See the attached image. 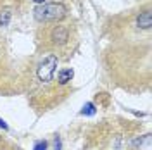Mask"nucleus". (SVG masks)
Listing matches in <instances>:
<instances>
[{
  "mask_svg": "<svg viewBox=\"0 0 152 150\" xmlns=\"http://www.w3.org/2000/svg\"><path fill=\"white\" fill-rule=\"evenodd\" d=\"M33 16L38 23H48V21H59L66 16V7L62 4H42L37 5L33 10Z\"/></svg>",
  "mask_w": 152,
  "mask_h": 150,
  "instance_id": "nucleus-1",
  "label": "nucleus"
},
{
  "mask_svg": "<svg viewBox=\"0 0 152 150\" xmlns=\"http://www.w3.org/2000/svg\"><path fill=\"white\" fill-rule=\"evenodd\" d=\"M56 69H57V57L54 55V54H50V55L45 57V59L40 62V66H38V69H37L38 79H40L42 83H48V81H52Z\"/></svg>",
  "mask_w": 152,
  "mask_h": 150,
  "instance_id": "nucleus-2",
  "label": "nucleus"
},
{
  "mask_svg": "<svg viewBox=\"0 0 152 150\" xmlns=\"http://www.w3.org/2000/svg\"><path fill=\"white\" fill-rule=\"evenodd\" d=\"M67 40H69V29L66 26H57V28H54V31H52V42L56 45H64Z\"/></svg>",
  "mask_w": 152,
  "mask_h": 150,
  "instance_id": "nucleus-3",
  "label": "nucleus"
},
{
  "mask_svg": "<svg viewBox=\"0 0 152 150\" xmlns=\"http://www.w3.org/2000/svg\"><path fill=\"white\" fill-rule=\"evenodd\" d=\"M137 26H138L140 29H151V26H152V14H151V10L140 12V16L137 17Z\"/></svg>",
  "mask_w": 152,
  "mask_h": 150,
  "instance_id": "nucleus-4",
  "label": "nucleus"
},
{
  "mask_svg": "<svg viewBox=\"0 0 152 150\" xmlns=\"http://www.w3.org/2000/svg\"><path fill=\"white\" fill-rule=\"evenodd\" d=\"M73 76H75V71L73 69H62L57 74V81H59V84H67L73 79Z\"/></svg>",
  "mask_w": 152,
  "mask_h": 150,
  "instance_id": "nucleus-5",
  "label": "nucleus"
},
{
  "mask_svg": "<svg viewBox=\"0 0 152 150\" xmlns=\"http://www.w3.org/2000/svg\"><path fill=\"white\" fill-rule=\"evenodd\" d=\"M97 112V109H95V103L94 102H88L83 105V109L80 111V114L81 116H94V114Z\"/></svg>",
  "mask_w": 152,
  "mask_h": 150,
  "instance_id": "nucleus-6",
  "label": "nucleus"
},
{
  "mask_svg": "<svg viewBox=\"0 0 152 150\" xmlns=\"http://www.w3.org/2000/svg\"><path fill=\"white\" fill-rule=\"evenodd\" d=\"M10 17H12V12H10L9 9L2 10V12H0V28L7 26V24H9V21H10Z\"/></svg>",
  "mask_w": 152,
  "mask_h": 150,
  "instance_id": "nucleus-7",
  "label": "nucleus"
},
{
  "mask_svg": "<svg viewBox=\"0 0 152 150\" xmlns=\"http://www.w3.org/2000/svg\"><path fill=\"white\" fill-rule=\"evenodd\" d=\"M149 140H151V135L147 133V135H143V136H140V138H135V140H132V147L138 149V147H142V145H145V143H149Z\"/></svg>",
  "mask_w": 152,
  "mask_h": 150,
  "instance_id": "nucleus-8",
  "label": "nucleus"
},
{
  "mask_svg": "<svg viewBox=\"0 0 152 150\" xmlns=\"http://www.w3.org/2000/svg\"><path fill=\"white\" fill-rule=\"evenodd\" d=\"M47 147H48V143L45 140H38V141H35L33 150H47Z\"/></svg>",
  "mask_w": 152,
  "mask_h": 150,
  "instance_id": "nucleus-9",
  "label": "nucleus"
},
{
  "mask_svg": "<svg viewBox=\"0 0 152 150\" xmlns=\"http://www.w3.org/2000/svg\"><path fill=\"white\" fill-rule=\"evenodd\" d=\"M62 149V141H61V138L57 136L56 140H54V150H61Z\"/></svg>",
  "mask_w": 152,
  "mask_h": 150,
  "instance_id": "nucleus-10",
  "label": "nucleus"
},
{
  "mask_svg": "<svg viewBox=\"0 0 152 150\" xmlns=\"http://www.w3.org/2000/svg\"><path fill=\"white\" fill-rule=\"evenodd\" d=\"M0 128H2V130H5V131H7V130H9V126H7V122L4 121V119H2V117H0Z\"/></svg>",
  "mask_w": 152,
  "mask_h": 150,
  "instance_id": "nucleus-11",
  "label": "nucleus"
},
{
  "mask_svg": "<svg viewBox=\"0 0 152 150\" xmlns=\"http://www.w3.org/2000/svg\"><path fill=\"white\" fill-rule=\"evenodd\" d=\"M33 2H35V4H38V5H42V4H45L47 0H33Z\"/></svg>",
  "mask_w": 152,
  "mask_h": 150,
  "instance_id": "nucleus-12",
  "label": "nucleus"
}]
</instances>
